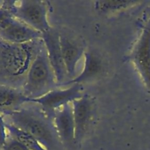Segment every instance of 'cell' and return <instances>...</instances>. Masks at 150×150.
<instances>
[{
  "instance_id": "cell-10",
  "label": "cell",
  "mask_w": 150,
  "mask_h": 150,
  "mask_svg": "<svg viewBox=\"0 0 150 150\" xmlns=\"http://www.w3.org/2000/svg\"><path fill=\"white\" fill-rule=\"evenodd\" d=\"M75 123V141L80 142L83 139L90 125L93 115V101L87 95H83L72 103Z\"/></svg>"
},
{
  "instance_id": "cell-5",
  "label": "cell",
  "mask_w": 150,
  "mask_h": 150,
  "mask_svg": "<svg viewBox=\"0 0 150 150\" xmlns=\"http://www.w3.org/2000/svg\"><path fill=\"white\" fill-rule=\"evenodd\" d=\"M42 34L16 18L3 6L0 7V40L23 44L42 39Z\"/></svg>"
},
{
  "instance_id": "cell-8",
  "label": "cell",
  "mask_w": 150,
  "mask_h": 150,
  "mask_svg": "<svg viewBox=\"0 0 150 150\" xmlns=\"http://www.w3.org/2000/svg\"><path fill=\"white\" fill-rule=\"evenodd\" d=\"M42 40L48 61L55 76L57 84L59 86L67 79L60 45L59 32L52 27L48 32L42 34Z\"/></svg>"
},
{
  "instance_id": "cell-9",
  "label": "cell",
  "mask_w": 150,
  "mask_h": 150,
  "mask_svg": "<svg viewBox=\"0 0 150 150\" xmlns=\"http://www.w3.org/2000/svg\"><path fill=\"white\" fill-rule=\"evenodd\" d=\"M59 39L67 79L72 80L76 78V67L84 56L85 47L81 42L67 34L59 33Z\"/></svg>"
},
{
  "instance_id": "cell-17",
  "label": "cell",
  "mask_w": 150,
  "mask_h": 150,
  "mask_svg": "<svg viewBox=\"0 0 150 150\" xmlns=\"http://www.w3.org/2000/svg\"><path fill=\"white\" fill-rule=\"evenodd\" d=\"M7 130L6 128L5 119L3 114L0 113V149H2L3 146L5 144L7 139L8 138L7 136Z\"/></svg>"
},
{
  "instance_id": "cell-16",
  "label": "cell",
  "mask_w": 150,
  "mask_h": 150,
  "mask_svg": "<svg viewBox=\"0 0 150 150\" xmlns=\"http://www.w3.org/2000/svg\"><path fill=\"white\" fill-rule=\"evenodd\" d=\"M2 150H29L26 146H23L22 144L18 142L16 139L10 137L8 136V138L7 139L5 144L3 146Z\"/></svg>"
},
{
  "instance_id": "cell-15",
  "label": "cell",
  "mask_w": 150,
  "mask_h": 150,
  "mask_svg": "<svg viewBox=\"0 0 150 150\" xmlns=\"http://www.w3.org/2000/svg\"><path fill=\"white\" fill-rule=\"evenodd\" d=\"M6 128L7 130V134H9L10 137L17 140L29 150H47L32 135L15 127L14 125L7 122Z\"/></svg>"
},
{
  "instance_id": "cell-4",
  "label": "cell",
  "mask_w": 150,
  "mask_h": 150,
  "mask_svg": "<svg viewBox=\"0 0 150 150\" xmlns=\"http://www.w3.org/2000/svg\"><path fill=\"white\" fill-rule=\"evenodd\" d=\"M13 16L35 30L43 34L52 28L48 21V1L39 0L5 1L2 3Z\"/></svg>"
},
{
  "instance_id": "cell-3",
  "label": "cell",
  "mask_w": 150,
  "mask_h": 150,
  "mask_svg": "<svg viewBox=\"0 0 150 150\" xmlns=\"http://www.w3.org/2000/svg\"><path fill=\"white\" fill-rule=\"evenodd\" d=\"M57 86L45 46L38 52L31 64L21 89L31 99L42 97Z\"/></svg>"
},
{
  "instance_id": "cell-7",
  "label": "cell",
  "mask_w": 150,
  "mask_h": 150,
  "mask_svg": "<svg viewBox=\"0 0 150 150\" xmlns=\"http://www.w3.org/2000/svg\"><path fill=\"white\" fill-rule=\"evenodd\" d=\"M128 58L150 93V21L142 29Z\"/></svg>"
},
{
  "instance_id": "cell-1",
  "label": "cell",
  "mask_w": 150,
  "mask_h": 150,
  "mask_svg": "<svg viewBox=\"0 0 150 150\" xmlns=\"http://www.w3.org/2000/svg\"><path fill=\"white\" fill-rule=\"evenodd\" d=\"M43 46L42 39L23 44L0 40V85L21 89L31 64Z\"/></svg>"
},
{
  "instance_id": "cell-11",
  "label": "cell",
  "mask_w": 150,
  "mask_h": 150,
  "mask_svg": "<svg viewBox=\"0 0 150 150\" xmlns=\"http://www.w3.org/2000/svg\"><path fill=\"white\" fill-rule=\"evenodd\" d=\"M53 124L61 143L71 144L75 141V123L72 103L67 104L55 112Z\"/></svg>"
},
{
  "instance_id": "cell-14",
  "label": "cell",
  "mask_w": 150,
  "mask_h": 150,
  "mask_svg": "<svg viewBox=\"0 0 150 150\" xmlns=\"http://www.w3.org/2000/svg\"><path fill=\"white\" fill-rule=\"evenodd\" d=\"M135 0H99L94 2V9L102 15H113L130 10L141 4Z\"/></svg>"
},
{
  "instance_id": "cell-6",
  "label": "cell",
  "mask_w": 150,
  "mask_h": 150,
  "mask_svg": "<svg viewBox=\"0 0 150 150\" xmlns=\"http://www.w3.org/2000/svg\"><path fill=\"white\" fill-rule=\"evenodd\" d=\"M83 91V86L77 83L64 89L55 88L40 98L32 99V103L40 105L41 110L52 118L56 111L81 98Z\"/></svg>"
},
{
  "instance_id": "cell-13",
  "label": "cell",
  "mask_w": 150,
  "mask_h": 150,
  "mask_svg": "<svg viewBox=\"0 0 150 150\" xmlns=\"http://www.w3.org/2000/svg\"><path fill=\"white\" fill-rule=\"evenodd\" d=\"M29 103H32V99L26 96L22 89L0 85V113L1 114L4 116Z\"/></svg>"
},
{
  "instance_id": "cell-12",
  "label": "cell",
  "mask_w": 150,
  "mask_h": 150,
  "mask_svg": "<svg viewBox=\"0 0 150 150\" xmlns=\"http://www.w3.org/2000/svg\"><path fill=\"white\" fill-rule=\"evenodd\" d=\"M84 62L83 69L79 75L72 80H68L62 83L59 86H68L73 84H81L90 81L101 74L103 69V62L101 56L93 50L85 51Z\"/></svg>"
},
{
  "instance_id": "cell-2",
  "label": "cell",
  "mask_w": 150,
  "mask_h": 150,
  "mask_svg": "<svg viewBox=\"0 0 150 150\" xmlns=\"http://www.w3.org/2000/svg\"><path fill=\"white\" fill-rule=\"evenodd\" d=\"M15 127L35 137L47 150H54L61 143L53 120L41 109L22 107L4 116Z\"/></svg>"
},
{
  "instance_id": "cell-18",
  "label": "cell",
  "mask_w": 150,
  "mask_h": 150,
  "mask_svg": "<svg viewBox=\"0 0 150 150\" xmlns=\"http://www.w3.org/2000/svg\"><path fill=\"white\" fill-rule=\"evenodd\" d=\"M146 16H147V17L149 18V21H150V6H149V7H148V8L146 9Z\"/></svg>"
}]
</instances>
